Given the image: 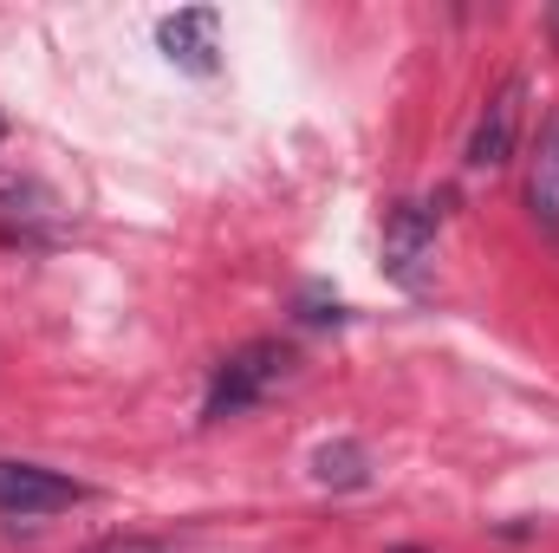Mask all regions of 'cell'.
<instances>
[{"mask_svg": "<svg viewBox=\"0 0 559 553\" xmlns=\"http://www.w3.org/2000/svg\"><path fill=\"white\" fill-rule=\"evenodd\" d=\"M286 372H293V352H286L280 339H248L241 352H228V358L215 365V378H209V398H202V416H209V423H228V416H241L248 404H261V398L274 391Z\"/></svg>", "mask_w": 559, "mask_h": 553, "instance_id": "1", "label": "cell"}, {"mask_svg": "<svg viewBox=\"0 0 559 553\" xmlns=\"http://www.w3.org/2000/svg\"><path fill=\"white\" fill-rule=\"evenodd\" d=\"M312 482H325V489H365L371 482V456L358 443H325L312 456Z\"/></svg>", "mask_w": 559, "mask_h": 553, "instance_id": "7", "label": "cell"}, {"mask_svg": "<svg viewBox=\"0 0 559 553\" xmlns=\"http://www.w3.org/2000/svg\"><path fill=\"white\" fill-rule=\"evenodd\" d=\"M514 131H521V79H508L488 111L475 118V138H468V169H501L514 156Z\"/></svg>", "mask_w": 559, "mask_h": 553, "instance_id": "4", "label": "cell"}, {"mask_svg": "<svg viewBox=\"0 0 559 553\" xmlns=\"http://www.w3.org/2000/svg\"><path fill=\"white\" fill-rule=\"evenodd\" d=\"M299 306H306L299 319H312V326H325V319H338V313H345V306H338V299H325V293H306Z\"/></svg>", "mask_w": 559, "mask_h": 553, "instance_id": "9", "label": "cell"}, {"mask_svg": "<svg viewBox=\"0 0 559 553\" xmlns=\"http://www.w3.org/2000/svg\"><path fill=\"white\" fill-rule=\"evenodd\" d=\"M215 13H176V20H163V52L176 59V66H189V72H215Z\"/></svg>", "mask_w": 559, "mask_h": 553, "instance_id": "6", "label": "cell"}, {"mask_svg": "<svg viewBox=\"0 0 559 553\" xmlns=\"http://www.w3.org/2000/svg\"><path fill=\"white\" fill-rule=\"evenodd\" d=\"M0 143H7V118H0Z\"/></svg>", "mask_w": 559, "mask_h": 553, "instance_id": "10", "label": "cell"}, {"mask_svg": "<svg viewBox=\"0 0 559 553\" xmlns=\"http://www.w3.org/2000/svg\"><path fill=\"white\" fill-rule=\"evenodd\" d=\"M85 553H169L163 541H143V534H111V541H98V548Z\"/></svg>", "mask_w": 559, "mask_h": 553, "instance_id": "8", "label": "cell"}, {"mask_svg": "<svg viewBox=\"0 0 559 553\" xmlns=\"http://www.w3.org/2000/svg\"><path fill=\"white\" fill-rule=\"evenodd\" d=\"M527 202H534V222L559 235V111H547L534 156H527Z\"/></svg>", "mask_w": 559, "mask_h": 553, "instance_id": "5", "label": "cell"}, {"mask_svg": "<svg viewBox=\"0 0 559 553\" xmlns=\"http://www.w3.org/2000/svg\"><path fill=\"white\" fill-rule=\"evenodd\" d=\"M72 502H85V482H72L59 469H39V462H7L0 456V515L39 521V515H59Z\"/></svg>", "mask_w": 559, "mask_h": 553, "instance_id": "2", "label": "cell"}, {"mask_svg": "<svg viewBox=\"0 0 559 553\" xmlns=\"http://www.w3.org/2000/svg\"><path fill=\"white\" fill-rule=\"evenodd\" d=\"M436 228H442V215L429 202H397L384 215V268L404 286H423V268L436 255Z\"/></svg>", "mask_w": 559, "mask_h": 553, "instance_id": "3", "label": "cell"}]
</instances>
